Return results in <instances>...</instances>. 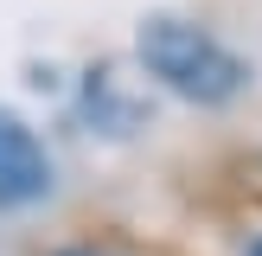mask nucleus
Wrapping results in <instances>:
<instances>
[{
  "label": "nucleus",
  "instance_id": "nucleus-1",
  "mask_svg": "<svg viewBox=\"0 0 262 256\" xmlns=\"http://www.w3.org/2000/svg\"><path fill=\"white\" fill-rule=\"evenodd\" d=\"M135 58H141V71L160 90H173L179 102H199V109H224V102H237L243 90H250V64L217 32H205V26H192V19H173V13L141 19Z\"/></svg>",
  "mask_w": 262,
  "mask_h": 256
},
{
  "label": "nucleus",
  "instance_id": "nucleus-3",
  "mask_svg": "<svg viewBox=\"0 0 262 256\" xmlns=\"http://www.w3.org/2000/svg\"><path fill=\"white\" fill-rule=\"evenodd\" d=\"M64 256H109V250H64Z\"/></svg>",
  "mask_w": 262,
  "mask_h": 256
},
{
  "label": "nucleus",
  "instance_id": "nucleus-4",
  "mask_svg": "<svg viewBox=\"0 0 262 256\" xmlns=\"http://www.w3.org/2000/svg\"><path fill=\"white\" fill-rule=\"evenodd\" d=\"M250 256H262V243H250Z\"/></svg>",
  "mask_w": 262,
  "mask_h": 256
},
{
  "label": "nucleus",
  "instance_id": "nucleus-2",
  "mask_svg": "<svg viewBox=\"0 0 262 256\" xmlns=\"http://www.w3.org/2000/svg\"><path fill=\"white\" fill-rule=\"evenodd\" d=\"M51 186H58V173H51L45 141L32 135L26 115L0 102V211H32L51 199Z\"/></svg>",
  "mask_w": 262,
  "mask_h": 256
}]
</instances>
